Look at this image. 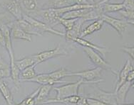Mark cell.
<instances>
[{"instance_id":"obj_30","label":"cell","mask_w":134,"mask_h":105,"mask_svg":"<svg viewBox=\"0 0 134 105\" xmlns=\"http://www.w3.org/2000/svg\"><path fill=\"white\" fill-rule=\"evenodd\" d=\"M121 15L126 19V21H134V11H120Z\"/></svg>"},{"instance_id":"obj_6","label":"cell","mask_w":134,"mask_h":105,"mask_svg":"<svg viewBox=\"0 0 134 105\" xmlns=\"http://www.w3.org/2000/svg\"><path fill=\"white\" fill-rule=\"evenodd\" d=\"M0 6L13 16L16 20L23 18L24 12L18 0H0Z\"/></svg>"},{"instance_id":"obj_1","label":"cell","mask_w":134,"mask_h":105,"mask_svg":"<svg viewBox=\"0 0 134 105\" xmlns=\"http://www.w3.org/2000/svg\"><path fill=\"white\" fill-rule=\"evenodd\" d=\"M103 79H100L96 81H86L82 78L76 82L67 83L66 85H62L60 87H54V90L57 92L56 99H62V98L68 97L74 95H79V87L83 84H97L100 82H103Z\"/></svg>"},{"instance_id":"obj_38","label":"cell","mask_w":134,"mask_h":105,"mask_svg":"<svg viewBox=\"0 0 134 105\" xmlns=\"http://www.w3.org/2000/svg\"><path fill=\"white\" fill-rule=\"evenodd\" d=\"M7 68H9V67L3 61L2 58H0V69H7Z\"/></svg>"},{"instance_id":"obj_21","label":"cell","mask_w":134,"mask_h":105,"mask_svg":"<svg viewBox=\"0 0 134 105\" xmlns=\"http://www.w3.org/2000/svg\"><path fill=\"white\" fill-rule=\"evenodd\" d=\"M79 95H74L68 97L62 98V99H48L45 102L42 103V104H55V103H62L64 104H76L79 100L80 99Z\"/></svg>"},{"instance_id":"obj_29","label":"cell","mask_w":134,"mask_h":105,"mask_svg":"<svg viewBox=\"0 0 134 105\" xmlns=\"http://www.w3.org/2000/svg\"><path fill=\"white\" fill-rule=\"evenodd\" d=\"M77 19L76 18H73V19H68V18H62V16H59L58 18V23H61L62 25L64 26L66 30L69 31L71 29H72L74 26L75 23Z\"/></svg>"},{"instance_id":"obj_23","label":"cell","mask_w":134,"mask_h":105,"mask_svg":"<svg viewBox=\"0 0 134 105\" xmlns=\"http://www.w3.org/2000/svg\"><path fill=\"white\" fill-rule=\"evenodd\" d=\"M91 9H79V10H74L64 14L62 16V18H68V19H73V18H82L83 16L86 14L88 13L89 10Z\"/></svg>"},{"instance_id":"obj_36","label":"cell","mask_w":134,"mask_h":105,"mask_svg":"<svg viewBox=\"0 0 134 105\" xmlns=\"http://www.w3.org/2000/svg\"><path fill=\"white\" fill-rule=\"evenodd\" d=\"M0 45L3 47H5V42H4V36L2 29L0 28Z\"/></svg>"},{"instance_id":"obj_17","label":"cell","mask_w":134,"mask_h":105,"mask_svg":"<svg viewBox=\"0 0 134 105\" xmlns=\"http://www.w3.org/2000/svg\"><path fill=\"white\" fill-rule=\"evenodd\" d=\"M0 92L2 95L4 99L5 100L7 105H16V103L14 100L13 95L12 94L10 90L9 89L6 82L4 81V79H0Z\"/></svg>"},{"instance_id":"obj_9","label":"cell","mask_w":134,"mask_h":105,"mask_svg":"<svg viewBox=\"0 0 134 105\" xmlns=\"http://www.w3.org/2000/svg\"><path fill=\"white\" fill-rule=\"evenodd\" d=\"M12 25L10 26L11 29V36L14 39H19V40H24L30 42L31 41V34L26 33L23 29L19 27L16 23V21L14 22H12L11 23Z\"/></svg>"},{"instance_id":"obj_22","label":"cell","mask_w":134,"mask_h":105,"mask_svg":"<svg viewBox=\"0 0 134 105\" xmlns=\"http://www.w3.org/2000/svg\"><path fill=\"white\" fill-rule=\"evenodd\" d=\"M36 65L34 64L33 65L26 67L20 73V81L21 82H26L29 79H31L36 76V72L35 71V67Z\"/></svg>"},{"instance_id":"obj_8","label":"cell","mask_w":134,"mask_h":105,"mask_svg":"<svg viewBox=\"0 0 134 105\" xmlns=\"http://www.w3.org/2000/svg\"><path fill=\"white\" fill-rule=\"evenodd\" d=\"M102 69L99 67H96L91 70H83L81 72H72L71 71L69 77L71 76H79L86 81H96L101 78Z\"/></svg>"},{"instance_id":"obj_16","label":"cell","mask_w":134,"mask_h":105,"mask_svg":"<svg viewBox=\"0 0 134 105\" xmlns=\"http://www.w3.org/2000/svg\"><path fill=\"white\" fill-rule=\"evenodd\" d=\"M103 23H104L102 19H100H100L96 20L94 22L91 23L90 25L86 26L83 30H82L81 33L80 38L83 39V37H86V36H88V35H91V34H92L94 32L100 31V29L102 28V27H103Z\"/></svg>"},{"instance_id":"obj_18","label":"cell","mask_w":134,"mask_h":105,"mask_svg":"<svg viewBox=\"0 0 134 105\" xmlns=\"http://www.w3.org/2000/svg\"><path fill=\"white\" fill-rule=\"evenodd\" d=\"M10 77L12 81L14 83L15 87L19 89L20 87V73L21 71L16 66L15 63V59L12 58L10 59Z\"/></svg>"},{"instance_id":"obj_43","label":"cell","mask_w":134,"mask_h":105,"mask_svg":"<svg viewBox=\"0 0 134 105\" xmlns=\"http://www.w3.org/2000/svg\"><path fill=\"white\" fill-rule=\"evenodd\" d=\"M131 87L132 88H134V80H133V82L131 83Z\"/></svg>"},{"instance_id":"obj_33","label":"cell","mask_w":134,"mask_h":105,"mask_svg":"<svg viewBox=\"0 0 134 105\" xmlns=\"http://www.w3.org/2000/svg\"><path fill=\"white\" fill-rule=\"evenodd\" d=\"M86 99H87V102L88 105H109L102 102H100V101H99L98 100L93 99V98L88 97Z\"/></svg>"},{"instance_id":"obj_14","label":"cell","mask_w":134,"mask_h":105,"mask_svg":"<svg viewBox=\"0 0 134 105\" xmlns=\"http://www.w3.org/2000/svg\"><path fill=\"white\" fill-rule=\"evenodd\" d=\"M83 23H84V21L82 18H78L72 29H71L69 31H67L66 33H65L66 39L68 41H73L75 39L79 38L81 33L82 31L81 26H82V24Z\"/></svg>"},{"instance_id":"obj_20","label":"cell","mask_w":134,"mask_h":105,"mask_svg":"<svg viewBox=\"0 0 134 105\" xmlns=\"http://www.w3.org/2000/svg\"><path fill=\"white\" fill-rule=\"evenodd\" d=\"M21 8L26 14L28 13H35L38 8L37 0H18Z\"/></svg>"},{"instance_id":"obj_4","label":"cell","mask_w":134,"mask_h":105,"mask_svg":"<svg viewBox=\"0 0 134 105\" xmlns=\"http://www.w3.org/2000/svg\"><path fill=\"white\" fill-rule=\"evenodd\" d=\"M83 51L85 52V53L89 58L91 61L96 66L99 67L101 69L109 70L111 72H113L114 74L117 75V72L115 70H114L111 65L107 63L104 58L100 56V55L98 53V52L96 51L93 49L86 48V47H83Z\"/></svg>"},{"instance_id":"obj_25","label":"cell","mask_w":134,"mask_h":105,"mask_svg":"<svg viewBox=\"0 0 134 105\" xmlns=\"http://www.w3.org/2000/svg\"><path fill=\"white\" fill-rule=\"evenodd\" d=\"M74 4V0H50L49 2L50 9H61Z\"/></svg>"},{"instance_id":"obj_40","label":"cell","mask_w":134,"mask_h":105,"mask_svg":"<svg viewBox=\"0 0 134 105\" xmlns=\"http://www.w3.org/2000/svg\"><path fill=\"white\" fill-rule=\"evenodd\" d=\"M16 105H26V101H25V100H24L23 101H21L20 103H19V104H16Z\"/></svg>"},{"instance_id":"obj_13","label":"cell","mask_w":134,"mask_h":105,"mask_svg":"<svg viewBox=\"0 0 134 105\" xmlns=\"http://www.w3.org/2000/svg\"><path fill=\"white\" fill-rule=\"evenodd\" d=\"M38 16H40L41 18H43L46 22L49 23H58V18L59 16L58 15L55 11L54 9H47L45 10L38 11L37 12Z\"/></svg>"},{"instance_id":"obj_39","label":"cell","mask_w":134,"mask_h":105,"mask_svg":"<svg viewBox=\"0 0 134 105\" xmlns=\"http://www.w3.org/2000/svg\"><path fill=\"white\" fill-rule=\"evenodd\" d=\"M88 4H95V0H85Z\"/></svg>"},{"instance_id":"obj_3","label":"cell","mask_w":134,"mask_h":105,"mask_svg":"<svg viewBox=\"0 0 134 105\" xmlns=\"http://www.w3.org/2000/svg\"><path fill=\"white\" fill-rule=\"evenodd\" d=\"M67 55H68V52L65 50L64 48L61 46V45H58L55 48L40 52L39 53L31 55V57L34 60L35 63L37 65L40 64L43 62L47 61L49 59L54 58L59 56H66Z\"/></svg>"},{"instance_id":"obj_37","label":"cell","mask_w":134,"mask_h":105,"mask_svg":"<svg viewBox=\"0 0 134 105\" xmlns=\"http://www.w3.org/2000/svg\"><path fill=\"white\" fill-rule=\"evenodd\" d=\"M133 80H134V68L131 71H130L128 75V77H127V81L133 82Z\"/></svg>"},{"instance_id":"obj_2","label":"cell","mask_w":134,"mask_h":105,"mask_svg":"<svg viewBox=\"0 0 134 105\" xmlns=\"http://www.w3.org/2000/svg\"><path fill=\"white\" fill-rule=\"evenodd\" d=\"M23 19L27 21L29 23H30L31 26H33L34 28L36 30L38 33H39L42 36L43 33H50L52 34H55L57 36H65V33L61 31H57L54 28H53L52 26L49 25L48 23H44L43 21L40 20H38L36 18H34L31 16H29L28 14L24 13Z\"/></svg>"},{"instance_id":"obj_11","label":"cell","mask_w":134,"mask_h":105,"mask_svg":"<svg viewBox=\"0 0 134 105\" xmlns=\"http://www.w3.org/2000/svg\"><path fill=\"white\" fill-rule=\"evenodd\" d=\"M74 42L76 43L79 45L83 46V47H86V48H89L91 49H93L96 51H97L98 53H100L102 55H103L104 58L106 57V54L107 53H109L110 52V50L108 48H106V47H101V46H97L96 44H92L90 41H87V40H85L83 38H76L74 40Z\"/></svg>"},{"instance_id":"obj_28","label":"cell","mask_w":134,"mask_h":105,"mask_svg":"<svg viewBox=\"0 0 134 105\" xmlns=\"http://www.w3.org/2000/svg\"><path fill=\"white\" fill-rule=\"evenodd\" d=\"M71 71L67 70L66 69H59L55 70L54 72L48 73L49 76L51 78L56 80H62V78L65 77H69V74Z\"/></svg>"},{"instance_id":"obj_15","label":"cell","mask_w":134,"mask_h":105,"mask_svg":"<svg viewBox=\"0 0 134 105\" xmlns=\"http://www.w3.org/2000/svg\"><path fill=\"white\" fill-rule=\"evenodd\" d=\"M131 83L132 82H129V81H126L124 84L121 85L118 90L115 91L116 95V100H117V102L118 104H123L125 103L126 101V95L129 92V90L131 87Z\"/></svg>"},{"instance_id":"obj_34","label":"cell","mask_w":134,"mask_h":105,"mask_svg":"<svg viewBox=\"0 0 134 105\" xmlns=\"http://www.w3.org/2000/svg\"><path fill=\"white\" fill-rule=\"evenodd\" d=\"M10 77V67L7 69H0V79Z\"/></svg>"},{"instance_id":"obj_12","label":"cell","mask_w":134,"mask_h":105,"mask_svg":"<svg viewBox=\"0 0 134 105\" xmlns=\"http://www.w3.org/2000/svg\"><path fill=\"white\" fill-rule=\"evenodd\" d=\"M133 68L134 67L133 66V65H132L131 60L129 59L127 60L126 62L124 64V67L122 68V70L119 72V74L118 75V79H117V82H116L115 91H116L121 85H122L124 82L127 81L128 75L130 72V71H131Z\"/></svg>"},{"instance_id":"obj_44","label":"cell","mask_w":134,"mask_h":105,"mask_svg":"<svg viewBox=\"0 0 134 105\" xmlns=\"http://www.w3.org/2000/svg\"><path fill=\"white\" fill-rule=\"evenodd\" d=\"M66 105H69V104H66Z\"/></svg>"},{"instance_id":"obj_32","label":"cell","mask_w":134,"mask_h":105,"mask_svg":"<svg viewBox=\"0 0 134 105\" xmlns=\"http://www.w3.org/2000/svg\"><path fill=\"white\" fill-rule=\"evenodd\" d=\"M121 49L123 51L126 53L127 54H129L130 57L134 60V46H132V47H130V46H123V47H121Z\"/></svg>"},{"instance_id":"obj_10","label":"cell","mask_w":134,"mask_h":105,"mask_svg":"<svg viewBox=\"0 0 134 105\" xmlns=\"http://www.w3.org/2000/svg\"><path fill=\"white\" fill-rule=\"evenodd\" d=\"M26 82H36L38 84H40L41 85H54L56 84H61V83H65V81H62V80H56L51 78L49 77L48 73H41V74L36 75V76L31 79H29Z\"/></svg>"},{"instance_id":"obj_24","label":"cell","mask_w":134,"mask_h":105,"mask_svg":"<svg viewBox=\"0 0 134 105\" xmlns=\"http://www.w3.org/2000/svg\"><path fill=\"white\" fill-rule=\"evenodd\" d=\"M16 23H17L19 27L21 29H23L24 31H26V33H29L31 35H35V36H41V34L38 33L37 31L34 28V27L31 26L30 23H29L27 21L24 20L23 18L21 20H16Z\"/></svg>"},{"instance_id":"obj_42","label":"cell","mask_w":134,"mask_h":105,"mask_svg":"<svg viewBox=\"0 0 134 105\" xmlns=\"http://www.w3.org/2000/svg\"><path fill=\"white\" fill-rule=\"evenodd\" d=\"M127 22L130 24H132L133 26H134V21H127Z\"/></svg>"},{"instance_id":"obj_7","label":"cell","mask_w":134,"mask_h":105,"mask_svg":"<svg viewBox=\"0 0 134 105\" xmlns=\"http://www.w3.org/2000/svg\"><path fill=\"white\" fill-rule=\"evenodd\" d=\"M100 19L103 21V22L108 23L111 27L117 31V33L121 37H123L124 31L126 30L127 26H128V22L126 20L124 19H119V18H114L111 16H108L106 14H103Z\"/></svg>"},{"instance_id":"obj_27","label":"cell","mask_w":134,"mask_h":105,"mask_svg":"<svg viewBox=\"0 0 134 105\" xmlns=\"http://www.w3.org/2000/svg\"><path fill=\"white\" fill-rule=\"evenodd\" d=\"M103 13L106 12H116L124 9V7L122 3L121 4H110V3H104L102 4Z\"/></svg>"},{"instance_id":"obj_35","label":"cell","mask_w":134,"mask_h":105,"mask_svg":"<svg viewBox=\"0 0 134 105\" xmlns=\"http://www.w3.org/2000/svg\"><path fill=\"white\" fill-rule=\"evenodd\" d=\"M76 105H88L87 102V99L84 97H80V99L79 100L77 103L76 104Z\"/></svg>"},{"instance_id":"obj_5","label":"cell","mask_w":134,"mask_h":105,"mask_svg":"<svg viewBox=\"0 0 134 105\" xmlns=\"http://www.w3.org/2000/svg\"><path fill=\"white\" fill-rule=\"evenodd\" d=\"M88 97L98 100L102 102L109 105H118L115 92H108L100 90L99 87H96L92 93L88 95Z\"/></svg>"},{"instance_id":"obj_41","label":"cell","mask_w":134,"mask_h":105,"mask_svg":"<svg viewBox=\"0 0 134 105\" xmlns=\"http://www.w3.org/2000/svg\"><path fill=\"white\" fill-rule=\"evenodd\" d=\"M118 105H134V103H131V104H125V103H123V104H118Z\"/></svg>"},{"instance_id":"obj_19","label":"cell","mask_w":134,"mask_h":105,"mask_svg":"<svg viewBox=\"0 0 134 105\" xmlns=\"http://www.w3.org/2000/svg\"><path fill=\"white\" fill-rule=\"evenodd\" d=\"M53 88V86L50 85H41V87H39V91L38 95L36 97V105L42 104V103L48 100L50 91Z\"/></svg>"},{"instance_id":"obj_31","label":"cell","mask_w":134,"mask_h":105,"mask_svg":"<svg viewBox=\"0 0 134 105\" xmlns=\"http://www.w3.org/2000/svg\"><path fill=\"white\" fill-rule=\"evenodd\" d=\"M122 4L124 10L134 11V0H124Z\"/></svg>"},{"instance_id":"obj_26","label":"cell","mask_w":134,"mask_h":105,"mask_svg":"<svg viewBox=\"0 0 134 105\" xmlns=\"http://www.w3.org/2000/svg\"><path fill=\"white\" fill-rule=\"evenodd\" d=\"M15 63L20 71H22L24 69H26V67L36 64L34 60L31 56L24 58L20 60H15Z\"/></svg>"}]
</instances>
